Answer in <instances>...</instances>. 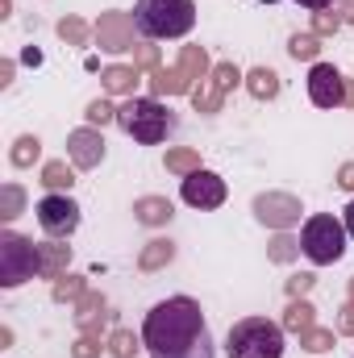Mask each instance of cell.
Masks as SVG:
<instances>
[{
	"label": "cell",
	"mask_w": 354,
	"mask_h": 358,
	"mask_svg": "<svg viewBox=\"0 0 354 358\" xmlns=\"http://www.w3.org/2000/svg\"><path fill=\"white\" fill-rule=\"evenodd\" d=\"M38 225L50 238H71L80 229V204L63 192H50L46 200H38Z\"/></svg>",
	"instance_id": "cell-9"
},
{
	"label": "cell",
	"mask_w": 354,
	"mask_h": 358,
	"mask_svg": "<svg viewBox=\"0 0 354 358\" xmlns=\"http://www.w3.org/2000/svg\"><path fill=\"white\" fill-rule=\"evenodd\" d=\"M67 159L80 167V171H92L104 163V134L96 125H84V129H71L67 134Z\"/></svg>",
	"instance_id": "cell-14"
},
{
	"label": "cell",
	"mask_w": 354,
	"mask_h": 358,
	"mask_svg": "<svg viewBox=\"0 0 354 358\" xmlns=\"http://www.w3.org/2000/svg\"><path fill=\"white\" fill-rule=\"evenodd\" d=\"M259 4H275V0H259Z\"/></svg>",
	"instance_id": "cell-45"
},
{
	"label": "cell",
	"mask_w": 354,
	"mask_h": 358,
	"mask_svg": "<svg viewBox=\"0 0 354 358\" xmlns=\"http://www.w3.org/2000/svg\"><path fill=\"white\" fill-rule=\"evenodd\" d=\"M238 80H246V76H242L234 63H217V67L208 71V80L196 84V92H192V108H196V113H221L225 96L234 92Z\"/></svg>",
	"instance_id": "cell-8"
},
{
	"label": "cell",
	"mask_w": 354,
	"mask_h": 358,
	"mask_svg": "<svg viewBox=\"0 0 354 358\" xmlns=\"http://www.w3.org/2000/svg\"><path fill=\"white\" fill-rule=\"evenodd\" d=\"M13 71H17V63H13V59H4V63H0V88H8V84H13Z\"/></svg>",
	"instance_id": "cell-39"
},
{
	"label": "cell",
	"mask_w": 354,
	"mask_h": 358,
	"mask_svg": "<svg viewBox=\"0 0 354 358\" xmlns=\"http://www.w3.org/2000/svg\"><path fill=\"white\" fill-rule=\"evenodd\" d=\"M267 259H271V263H292V259H300V238H292L288 229H279V234L267 242Z\"/></svg>",
	"instance_id": "cell-23"
},
{
	"label": "cell",
	"mask_w": 354,
	"mask_h": 358,
	"mask_svg": "<svg viewBox=\"0 0 354 358\" xmlns=\"http://www.w3.org/2000/svg\"><path fill=\"white\" fill-rule=\"evenodd\" d=\"M338 187L342 192H354V163H342L338 167Z\"/></svg>",
	"instance_id": "cell-38"
},
{
	"label": "cell",
	"mask_w": 354,
	"mask_h": 358,
	"mask_svg": "<svg viewBox=\"0 0 354 358\" xmlns=\"http://www.w3.org/2000/svg\"><path fill=\"white\" fill-rule=\"evenodd\" d=\"M76 325H80V334H92V338L104 334V325H108V304H104L100 292H84V296L76 300Z\"/></svg>",
	"instance_id": "cell-15"
},
{
	"label": "cell",
	"mask_w": 354,
	"mask_h": 358,
	"mask_svg": "<svg viewBox=\"0 0 354 358\" xmlns=\"http://www.w3.org/2000/svg\"><path fill=\"white\" fill-rule=\"evenodd\" d=\"M300 346H304L309 355H325V350L334 346V329H321V325H313V329H304V334H300Z\"/></svg>",
	"instance_id": "cell-32"
},
{
	"label": "cell",
	"mask_w": 354,
	"mask_h": 358,
	"mask_svg": "<svg viewBox=\"0 0 354 358\" xmlns=\"http://www.w3.org/2000/svg\"><path fill=\"white\" fill-rule=\"evenodd\" d=\"M71 358H100V338H92V334H80V342L71 346Z\"/></svg>",
	"instance_id": "cell-35"
},
{
	"label": "cell",
	"mask_w": 354,
	"mask_h": 358,
	"mask_svg": "<svg viewBox=\"0 0 354 358\" xmlns=\"http://www.w3.org/2000/svg\"><path fill=\"white\" fill-rule=\"evenodd\" d=\"M171 217H176V208H171L167 196H142V200H134V221H138V225L159 229V225H167Z\"/></svg>",
	"instance_id": "cell-17"
},
{
	"label": "cell",
	"mask_w": 354,
	"mask_h": 358,
	"mask_svg": "<svg viewBox=\"0 0 354 358\" xmlns=\"http://www.w3.org/2000/svg\"><path fill=\"white\" fill-rule=\"evenodd\" d=\"M67 263H71V246H67L63 238L38 242V275H42V279H59V275H67Z\"/></svg>",
	"instance_id": "cell-16"
},
{
	"label": "cell",
	"mask_w": 354,
	"mask_h": 358,
	"mask_svg": "<svg viewBox=\"0 0 354 358\" xmlns=\"http://www.w3.org/2000/svg\"><path fill=\"white\" fill-rule=\"evenodd\" d=\"M246 92H250L255 100H275V96H279V76H275L271 67H255V71L246 76Z\"/></svg>",
	"instance_id": "cell-21"
},
{
	"label": "cell",
	"mask_w": 354,
	"mask_h": 358,
	"mask_svg": "<svg viewBox=\"0 0 354 358\" xmlns=\"http://www.w3.org/2000/svg\"><path fill=\"white\" fill-rule=\"evenodd\" d=\"M342 25H346V21H342L338 8H321V13H313V34H317V38H334Z\"/></svg>",
	"instance_id": "cell-31"
},
{
	"label": "cell",
	"mask_w": 354,
	"mask_h": 358,
	"mask_svg": "<svg viewBox=\"0 0 354 358\" xmlns=\"http://www.w3.org/2000/svg\"><path fill=\"white\" fill-rule=\"evenodd\" d=\"M134 25L142 38H183L196 25V0H138L134 4Z\"/></svg>",
	"instance_id": "cell-2"
},
{
	"label": "cell",
	"mask_w": 354,
	"mask_h": 358,
	"mask_svg": "<svg viewBox=\"0 0 354 358\" xmlns=\"http://www.w3.org/2000/svg\"><path fill=\"white\" fill-rule=\"evenodd\" d=\"M313 325H317V308H313L304 296L283 308V329H288V334H304V329H313Z\"/></svg>",
	"instance_id": "cell-20"
},
{
	"label": "cell",
	"mask_w": 354,
	"mask_h": 358,
	"mask_svg": "<svg viewBox=\"0 0 354 358\" xmlns=\"http://www.w3.org/2000/svg\"><path fill=\"white\" fill-rule=\"evenodd\" d=\"M138 346H142V342L134 338V329H113V334H108V355L113 358H134Z\"/></svg>",
	"instance_id": "cell-30"
},
{
	"label": "cell",
	"mask_w": 354,
	"mask_h": 358,
	"mask_svg": "<svg viewBox=\"0 0 354 358\" xmlns=\"http://www.w3.org/2000/svg\"><path fill=\"white\" fill-rule=\"evenodd\" d=\"M225 355L229 358H283V325H275L267 317L234 321L229 338H225Z\"/></svg>",
	"instance_id": "cell-3"
},
{
	"label": "cell",
	"mask_w": 354,
	"mask_h": 358,
	"mask_svg": "<svg viewBox=\"0 0 354 358\" xmlns=\"http://www.w3.org/2000/svg\"><path fill=\"white\" fill-rule=\"evenodd\" d=\"M38 275V246L21 234H0V287H21Z\"/></svg>",
	"instance_id": "cell-7"
},
{
	"label": "cell",
	"mask_w": 354,
	"mask_h": 358,
	"mask_svg": "<svg viewBox=\"0 0 354 358\" xmlns=\"http://www.w3.org/2000/svg\"><path fill=\"white\" fill-rule=\"evenodd\" d=\"M21 208H25V192H21V183H4V187H0V221H17Z\"/></svg>",
	"instance_id": "cell-24"
},
{
	"label": "cell",
	"mask_w": 354,
	"mask_h": 358,
	"mask_svg": "<svg viewBox=\"0 0 354 358\" xmlns=\"http://www.w3.org/2000/svg\"><path fill=\"white\" fill-rule=\"evenodd\" d=\"M309 100L317 108L346 104V76L338 67H330V63H313V71H309Z\"/></svg>",
	"instance_id": "cell-12"
},
{
	"label": "cell",
	"mask_w": 354,
	"mask_h": 358,
	"mask_svg": "<svg viewBox=\"0 0 354 358\" xmlns=\"http://www.w3.org/2000/svg\"><path fill=\"white\" fill-rule=\"evenodd\" d=\"M42 159V142L34 138V134H21L17 142H13V150H8V163L13 167H34Z\"/></svg>",
	"instance_id": "cell-22"
},
{
	"label": "cell",
	"mask_w": 354,
	"mask_h": 358,
	"mask_svg": "<svg viewBox=\"0 0 354 358\" xmlns=\"http://www.w3.org/2000/svg\"><path fill=\"white\" fill-rule=\"evenodd\" d=\"M171 259H176V242H167V238H155V242H146V246H142V255H138V271L155 275V271L167 267Z\"/></svg>",
	"instance_id": "cell-19"
},
{
	"label": "cell",
	"mask_w": 354,
	"mask_h": 358,
	"mask_svg": "<svg viewBox=\"0 0 354 358\" xmlns=\"http://www.w3.org/2000/svg\"><path fill=\"white\" fill-rule=\"evenodd\" d=\"M338 13H342V21H346V25H354V0H342V4H338Z\"/></svg>",
	"instance_id": "cell-40"
},
{
	"label": "cell",
	"mask_w": 354,
	"mask_h": 358,
	"mask_svg": "<svg viewBox=\"0 0 354 358\" xmlns=\"http://www.w3.org/2000/svg\"><path fill=\"white\" fill-rule=\"evenodd\" d=\"M42 183H46L50 192H67V187L76 183V176H71V167H67L63 159H50V163L42 167Z\"/></svg>",
	"instance_id": "cell-27"
},
{
	"label": "cell",
	"mask_w": 354,
	"mask_h": 358,
	"mask_svg": "<svg viewBox=\"0 0 354 358\" xmlns=\"http://www.w3.org/2000/svg\"><path fill=\"white\" fill-rule=\"evenodd\" d=\"M138 80H142V71L134 63H113V67L100 71V84H104V92H113V96H134V84Z\"/></svg>",
	"instance_id": "cell-18"
},
{
	"label": "cell",
	"mask_w": 354,
	"mask_h": 358,
	"mask_svg": "<svg viewBox=\"0 0 354 358\" xmlns=\"http://www.w3.org/2000/svg\"><path fill=\"white\" fill-rule=\"evenodd\" d=\"M117 125L142 142V146H159L167 134H171V113L159 104V96H129L121 108H117Z\"/></svg>",
	"instance_id": "cell-4"
},
{
	"label": "cell",
	"mask_w": 354,
	"mask_h": 358,
	"mask_svg": "<svg viewBox=\"0 0 354 358\" xmlns=\"http://www.w3.org/2000/svg\"><path fill=\"white\" fill-rule=\"evenodd\" d=\"M338 334L354 338V300H346V304H342V313H338Z\"/></svg>",
	"instance_id": "cell-37"
},
{
	"label": "cell",
	"mask_w": 354,
	"mask_h": 358,
	"mask_svg": "<svg viewBox=\"0 0 354 358\" xmlns=\"http://www.w3.org/2000/svg\"><path fill=\"white\" fill-rule=\"evenodd\" d=\"M300 200L292 196V192H263V196H255V217L271 225V229H292L296 221H300Z\"/></svg>",
	"instance_id": "cell-11"
},
{
	"label": "cell",
	"mask_w": 354,
	"mask_h": 358,
	"mask_svg": "<svg viewBox=\"0 0 354 358\" xmlns=\"http://www.w3.org/2000/svg\"><path fill=\"white\" fill-rule=\"evenodd\" d=\"M288 55H292V59H304V63H313V59L321 55V38H317V34H292V42H288Z\"/></svg>",
	"instance_id": "cell-28"
},
{
	"label": "cell",
	"mask_w": 354,
	"mask_h": 358,
	"mask_svg": "<svg viewBox=\"0 0 354 358\" xmlns=\"http://www.w3.org/2000/svg\"><path fill=\"white\" fill-rule=\"evenodd\" d=\"M346 104L354 108V80H346Z\"/></svg>",
	"instance_id": "cell-43"
},
{
	"label": "cell",
	"mask_w": 354,
	"mask_h": 358,
	"mask_svg": "<svg viewBox=\"0 0 354 358\" xmlns=\"http://www.w3.org/2000/svg\"><path fill=\"white\" fill-rule=\"evenodd\" d=\"M313 283H317V275H292V279H288V296H292V300H300V296H309V292H313Z\"/></svg>",
	"instance_id": "cell-36"
},
{
	"label": "cell",
	"mask_w": 354,
	"mask_h": 358,
	"mask_svg": "<svg viewBox=\"0 0 354 358\" xmlns=\"http://www.w3.org/2000/svg\"><path fill=\"white\" fill-rule=\"evenodd\" d=\"M142 346L150 358H213V334L192 296H171L146 313Z\"/></svg>",
	"instance_id": "cell-1"
},
{
	"label": "cell",
	"mask_w": 354,
	"mask_h": 358,
	"mask_svg": "<svg viewBox=\"0 0 354 358\" xmlns=\"http://www.w3.org/2000/svg\"><path fill=\"white\" fill-rule=\"evenodd\" d=\"M213 71L208 63V50L204 46H183L176 59V67H159L150 71V92L155 96H192L196 84H204Z\"/></svg>",
	"instance_id": "cell-5"
},
{
	"label": "cell",
	"mask_w": 354,
	"mask_h": 358,
	"mask_svg": "<svg viewBox=\"0 0 354 358\" xmlns=\"http://www.w3.org/2000/svg\"><path fill=\"white\" fill-rule=\"evenodd\" d=\"M84 292H88V283H84V275H59V279H55V287H50V296H55L59 304H67V300L76 304V300H80Z\"/></svg>",
	"instance_id": "cell-25"
},
{
	"label": "cell",
	"mask_w": 354,
	"mask_h": 358,
	"mask_svg": "<svg viewBox=\"0 0 354 358\" xmlns=\"http://www.w3.org/2000/svg\"><path fill=\"white\" fill-rule=\"evenodd\" d=\"M296 4H304V8H313V13H321V8H334V0H296Z\"/></svg>",
	"instance_id": "cell-41"
},
{
	"label": "cell",
	"mask_w": 354,
	"mask_h": 358,
	"mask_svg": "<svg viewBox=\"0 0 354 358\" xmlns=\"http://www.w3.org/2000/svg\"><path fill=\"white\" fill-rule=\"evenodd\" d=\"M134 13H121V8H108V13H100V21L92 25V34H96V46L100 50H108V55H125V50H134Z\"/></svg>",
	"instance_id": "cell-10"
},
{
	"label": "cell",
	"mask_w": 354,
	"mask_h": 358,
	"mask_svg": "<svg viewBox=\"0 0 354 358\" xmlns=\"http://www.w3.org/2000/svg\"><path fill=\"white\" fill-rule=\"evenodd\" d=\"M300 250H304L309 263H317V267L338 263V259L346 255V225H342L338 217H330V213L309 217L304 229H300Z\"/></svg>",
	"instance_id": "cell-6"
},
{
	"label": "cell",
	"mask_w": 354,
	"mask_h": 358,
	"mask_svg": "<svg viewBox=\"0 0 354 358\" xmlns=\"http://www.w3.org/2000/svg\"><path fill=\"white\" fill-rule=\"evenodd\" d=\"M84 117H88V125H96V129H100V125H108V121H117V108H113L108 100H92V104H88V113H84Z\"/></svg>",
	"instance_id": "cell-33"
},
{
	"label": "cell",
	"mask_w": 354,
	"mask_h": 358,
	"mask_svg": "<svg viewBox=\"0 0 354 358\" xmlns=\"http://www.w3.org/2000/svg\"><path fill=\"white\" fill-rule=\"evenodd\" d=\"M346 296H351V300H354V275H351V287H346Z\"/></svg>",
	"instance_id": "cell-44"
},
{
	"label": "cell",
	"mask_w": 354,
	"mask_h": 358,
	"mask_svg": "<svg viewBox=\"0 0 354 358\" xmlns=\"http://www.w3.org/2000/svg\"><path fill=\"white\" fill-rule=\"evenodd\" d=\"M183 200L192 204V208H221L225 204V179L217 176V171H192V176H183Z\"/></svg>",
	"instance_id": "cell-13"
},
{
	"label": "cell",
	"mask_w": 354,
	"mask_h": 358,
	"mask_svg": "<svg viewBox=\"0 0 354 358\" xmlns=\"http://www.w3.org/2000/svg\"><path fill=\"white\" fill-rule=\"evenodd\" d=\"M134 67L138 71H159V46H150V42L134 46Z\"/></svg>",
	"instance_id": "cell-34"
},
{
	"label": "cell",
	"mask_w": 354,
	"mask_h": 358,
	"mask_svg": "<svg viewBox=\"0 0 354 358\" xmlns=\"http://www.w3.org/2000/svg\"><path fill=\"white\" fill-rule=\"evenodd\" d=\"M167 171H176V176H192V171H200V150H192V146H176V150H167Z\"/></svg>",
	"instance_id": "cell-26"
},
{
	"label": "cell",
	"mask_w": 354,
	"mask_h": 358,
	"mask_svg": "<svg viewBox=\"0 0 354 358\" xmlns=\"http://www.w3.org/2000/svg\"><path fill=\"white\" fill-rule=\"evenodd\" d=\"M342 225H346V234H351V238H354V200H351V204H346V221H342Z\"/></svg>",
	"instance_id": "cell-42"
},
{
	"label": "cell",
	"mask_w": 354,
	"mask_h": 358,
	"mask_svg": "<svg viewBox=\"0 0 354 358\" xmlns=\"http://www.w3.org/2000/svg\"><path fill=\"white\" fill-rule=\"evenodd\" d=\"M59 38H63L67 46H88V38H96V34H92L80 17H63V21H59Z\"/></svg>",
	"instance_id": "cell-29"
}]
</instances>
